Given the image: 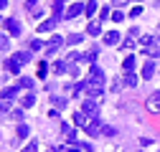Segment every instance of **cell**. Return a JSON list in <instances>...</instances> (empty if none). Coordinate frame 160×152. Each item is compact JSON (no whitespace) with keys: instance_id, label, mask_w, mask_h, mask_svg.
Masks as SVG:
<instances>
[{"instance_id":"cell-27","label":"cell","mask_w":160,"mask_h":152,"mask_svg":"<svg viewBox=\"0 0 160 152\" xmlns=\"http://www.w3.org/2000/svg\"><path fill=\"white\" fill-rule=\"evenodd\" d=\"M145 53L150 56V59H158V56H160V46H150V48H148Z\"/></svg>"},{"instance_id":"cell-43","label":"cell","mask_w":160,"mask_h":152,"mask_svg":"<svg viewBox=\"0 0 160 152\" xmlns=\"http://www.w3.org/2000/svg\"><path fill=\"white\" fill-rule=\"evenodd\" d=\"M5 5H8V0H0V10H5Z\"/></svg>"},{"instance_id":"cell-6","label":"cell","mask_w":160,"mask_h":152,"mask_svg":"<svg viewBox=\"0 0 160 152\" xmlns=\"http://www.w3.org/2000/svg\"><path fill=\"white\" fill-rule=\"evenodd\" d=\"M21 66H23V64H21V61H18V59H15V56H10V59L5 61V69H8V74H15V76H18V74H21Z\"/></svg>"},{"instance_id":"cell-28","label":"cell","mask_w":160,"mask_h":152,"mask_svg":"<svg viewBox=\"0 0 160 152\" xmlns=\"http://www.w3.org/2000/svg\"><path fill=\"white\" fill-rule=\"evenodd\" d=\"M51 102H53V104H56L58 109H61V107L66 104V99H64V97H56V94H53V97H51Z\"/></svg>"},{"instance_id":"cell-20","label":"cell","mask_w":160,"mask_h":152,"mask_svg":"<svg viewBox=\"0 0 160 152\" xmlns=\"http://www.w3.org/2000/svg\"><path fill=\"white\" fill-rule=\"evenodd\" d=\"M66 69H69L66 61H56V64H53V71H56V74H66Z\"/></svg>"},{"instance_id":"cell-4","label":"cell","mask_w":160,"mask_h":152,"mask_svg":"<svg viewBox=\"0 0 160 152\" xmlns=\"http://www.w3.org/2000/svg\"><path fill=\"white\" fill-rule=\"evenodd\" d=\"M148 109L152 114H160V91H152L150 99H148Z\"/></svg>"},{"instance_id":"cell-31","label":"cell","mask_w":160,"mask_h":152,"mask_svg":"<svg viewBox=\"0 0 160 152\" xmlns=\"http://www.w3.org/2000/svg\"><path fill=\"white\" fill-rule=\"evenodd\" d=\"M41 48H43V43L38 41V38H33V41H31V51H41Z\"/></svg>"},{"instance_id":"cell-13","label":"cell","mask_w":160,"mask_h":152,"mask_svg":"<svg viewBox=\"0 0 160 152\" xmlns=\"http://www.w3.org/2000/svg\"><path fill=\"white\" fill-rule=\"evenodd\" d=\"M152 74H155V64H152V59H150V61L142 66V79H150Z\"/></svg>"},{"instance_id":"cell-45","label":"cell","mask_w":160,"mask_h":152,"mask_svg":"<svg viewBox=\"0 0 160 152\" xmlns=\"http://www.w3.org/2000/svg\"><path fill=\"white\" fill-rule=\"evenodd\" d=\"M158 31H160V26H158Z\"/></svg>"},{"instance_id":"cell-14","label":"cell","mask_w":160,"mask_h":152,"mask_svg":"<svg viewBox=\"0 0 160 152\" xmlns=\"http://www.w3.org/2000/svg\"><path fill=\"white\" fill-rule=\"evenodd\" d=\"M61 132L66 135V140H69V142H76V132H74L69 124H61Z\"/></svg>"},{"instance_id":"cell-12","label":"cell","mask_w":160,"mask_h":152,"mask_svg":"<svg viewBox=\"0 0 160 152\" xmlns=\"http://www.w3.org/2000/svg\"><path fill=\"white\" fill-rule=\"evenodd\" d=\"M104 43H107V46H117V43H119V33H117V31H109V33L104 36Z\"/></svg>"},{"instance_id":"cell-3","label":"cell","mask_w":160,"mask_h":152,"mask_svg":"<svg viewBox=\"0 0 160 152\" xmlns=\"http://www.w3.org/2000/svg\"><path fill=\"white\" fill-rule=\"evenodd\" d=\"M61 46H64V38H61V36H51V38H48V43H46V53L51 56V53H56Z\"/></svg>"},{"instance_id":"cell-24","label":"cell","mask_w":160,"mask_h":152,"mask_svg":"<svg viewBox=\"0 0 160 152\" xmlns=\"http://www.w3.org/2000/svg\"><path fill=\"white\" fill-rule=\"evenodd\" d=\"M28 132H31L28 124H18V140H26V137H28Z\"/></svg>"},{"instance_id":"cell-41","label":"cell","mask_w":160,"mask_h":152,"mask_svg":"<svg viewBox=\"0 0 160 152\" xmlns=\"http://www.w3.org/2000/svg\"><path fill=\"white\" fill-rule=\"evenodd\" d=\"M64 152H84V150H82V147H66Z\"/></svg>"},{"instance_id":"cell-42","label":"cell","mask_w":160,"mask_h":152,"mask_svg":"<svg viewBox=\"0 0 160 152\" xmlns=\"http://www.w3.org/2000/svg\"><path fill=\"white\" fill-rule=\"evenodd\" d=\"M112 3H114V5H125L127 0H112Z\"/></svg>"},{"instance_id":"cell-18","label":"cell","mask_w":160,"mask_h":152,"mask_svg":"<svg viewBox=\"0 0 160 152\" xmlns=\"http://www.w3.org/2000/svg\"><path fill=\"white\" fill-rule=\"evenodd\" d=\"M82 38H84L82 33H71V36L66 38V43H69V46H76V43H82Z\"/></svg>"},{"instance_id":"cell-11","label":"cell","mask_w":160,"mask_h":152,"mask_svg":"<svg viewBox=\"0 0 160 152\" xmlns=\"http://www.w3.org/2000/svg\"><path fill=\"white\" fill-rule=\"evenodd\" d=\"M51 8H53V18H56V21H58V18H64V3H61V0H53V3H51Z\"/></svg>"},{"instance_id":"cell-16","label":"cell","mask_w":160,"mask_h":152,"mask_svg":"<svg viewBox=\"0 0 160 152\" xmlns=\"http://www.w3.org/2000/svg\"><path fill=\"white\" fill-rule=\"evenodd\" d=\"M18 89H33V79H28V76H23V79H18V84H15Z\"/></svg>"},{"instance_id":"cell-26","label":"cell","mask_w":160,"mask_h":152,"mask_svg":"<svg viewBox=\"0 0 160 152\" xmlns=\"http://www.w3.org/2000/svg\"><path fill=\"white\" fill-rule=\"evenodd\" d=\"M46 74H48V66H46V61H41L38 64V79H46Z\"/></svg>"},{"instance_id":"cell-32","label":"cell","mask_w":160,"mask_h":152,"mask_svg":"<svg viewBox=\"0 0 160 152\" xmlns=\"http://www.w3.org/2000/svg\"><path fill=\"white\" fill-rule=\"evenodd\" d=\"M36 150H38V142H36V140H31V142H28V147H26L23 152H36Z\"/></svg>"},{"instance_id":"cell-33","label":"cell","mask_w":160,"mask_h":152,"mask_svg":"<svg viewBox=\"0 0 160 152\" xmlns=\"http://www.w3.org/2000/svg\"><path fill=\"white\" fill-rule=\"evenodd\" d=\"M114 132H117V129H114V127H109V124H107V127H102V135H107V137H112Z\"/></svg>"},{"instance_id":"cell-44","label":"cell","mask_w":160,"mask_h":152,"mask_svg":"<svg viewBox=\"0 0 160 152\" xmlns=\"http://www.w3.org/2000/svg\"><path fill=\"white\" fill-rule=\"evenodd\" d=\"M137 3H142V0H137Z\"/></svg>"},{"instance_id":"cell-8","label":"cell","mask_w":160,"mask_h":152,"mask_svg":"<svg viewBox=\"0 0 160 152\" xmlns=\"http://www.w3.org/2000/svg\"><path fill=\"white\" fill-rule=\"evenodd\" d=\"M15 94H18V86H8V89H3V91H0V102H13L15 99Z\"/></svg>"},{"instance_id":"cell-2","label":"cell","mask_w":160,"mask_h":152,"mask_svg":"<svg viewBox=\"0 0 160 152\" xmlns=\"http://www.w3.org/2000/svg\"><path fill=\"white\" fill-rule=\"evenodd\" d=\"M82 112H84V114H89L92 119H97V117H99V104H97L94 99H87V102L82 104Z\"/></svg>"},{"instance_id":"cell-5","label":"cell","mask_w":160,"mask_h":152,"mask_svg":"<svg viewBox=\"0 0 160 152\" xmlns=\"http://www.w3.org/2000/svg\"><path fill=\"white\" fill-rule=\"evenodd\" d=\"M5 31H8L10 36L18 38V36H21V23H18L15 18H8V21H5Z\"/></svg>"},{"instance_id":"cell-35","label":"cell","mask_w":160,"mask_h":152,"mask_svg":"<svg viewBox=\"0 0 160 152\" xmlns=\"http://www.w3.org/2000/svg\"><path fill=\"white\" fill-rule=\"evenodd\" d=\"M38 5V0H26V10H31L33 13V8Z\"/></svg>"},{"instance_id":"cell-22","label":"cell","mask_w":160,"mask_h":152,"mask_svg":"<svg viewBox=\"0 0 160 152\" xmlns=\"http://www.w3.org/2000/svg\"><path fill=\"white\" fill-rule=\"evenodd\" d=\"M122 69H125V71H132V69H135V56H127V59L122 61Z\"/></svg>"},{"instance_id":"cell-38","label":"cell","mask_w":160,"mask_h":152,"mask_svg":"<svg viewBox=\"0 0 160 152\" xmlns=\"http://www.w3.org/2000/svg\"><path fill=\"white\" fill-rule=\"evenodd\" d=\"M82 59H84V56H82V53H76V51L69 53V61H82Z\"/></svg>"},{"instance_id":"cell-39","label":"cell","mask_w":160,"mask_h":152,"mask_svg":"<svg viewBox=\"0 0 160 152\" xmlns=\"http://www.w3.org/2000/svg\"><path fill=\"white\" fill-rule=\"evenodd\" d=\"M132 46H135V41H132V38H127V41H125V43H122V48H125V51H130V48H132Z\"/></svg>"},{"instance_id":"cell-17","label":"cell","mask_w":160,"mask_h":152,"mask_svg":"<svg viewBox=\"0 0 160 152\" xmlns=\"http://www.w3.org/2000/svg\"><path fill=\"white\" fill-rule=\"evenodd\" d=\"M84 13H87V15H89V18H92V15H94V13H97V0H89V3H87V5H84Z\"/></svg>"},{"instance_id":"cell-34","label":"cell","mask_w":160,"mask_h":152,"mask_svg":"<svg viewBox=\"0 0 160 152\" xmlns=\"http://www.w3.org/2000/svg\"><path fill=\"white\" fill-rule=\"evenodd\" d=\"M76 147H82L84 152H92V142H76Z\"/></svg>"},{"instance_id":"cell-10","label":"cell","mask_w":160,"mask_h":152,"mask_svg":"<svg viewBox=\"0 0 160 152\" xmlns=\"http://www.w3.org/2000/svg\"><path fill=\"white\" fill-rule=\"evenodd\" d=\"M87 135H89V137H97V135H102V124H99L97 119H92V122L87 124Z\"/></svg>"},{"instance_id":"cell-21","label":"cell","mask_w":160,"mask_h":152,"mask_svg":"<svg viewBox=\"0 0 160 152\" xmlns=\"http://www.w3.org/2000/svg\"><path fill=\"white\" fill-rule=\"evenodd\" d=\"M87 31H89V36H99V33H102V26L94 21V23H89V28H87Z\"/></svg>"},{"instance_id":"cell-19","label":"cell","mask_w":160,"mask_h":152,"mask_svg":"<svg viewBox=\"0 0 160 152\" xmlns=\"http://www.w3.org/2000/svg\"><path fill=\"white\" fill-rule=\"evenodd\" d=\"M15 59L21 61V64H28V61H31V51H18V53H15Z\"/></svg>"},{"instance_id":"cell-29","label":"cell","mask_w":160,"mask_h":152,"mask_svg":"<svg viewBox=\"0 0 160 152\" xmlns=\"http://www.w3.org/2000/svg\"><path fill=\"white\" fill-rule=\"evenodd\" d=\"M97 53H99V48H92V51L84 56V61H97Z\"/></svg>"},{"instance_id":"cell-15","label":"cell","mask_w":160,"mask_h":152,"mask_svg":"<svg viewBox=\"0 0 160 152\" xmlns=\"http://www.w3.org/2000/svg\"><path fill=\"white\" fill-rule=\"evenodd\" d=\"M56 28V18H51V21H43L41 26H38V31H43V33H48V31H53Z\"/></svg>"},{"instance_id":"cell-1","label":"cell","mask_w":160,"mask_h":152,"mask_svg":"<svg viewBox=\"0 0 160 152\" xmlns=\"http://www.w3.org/2000/svg\"><path fill=\"white\" fill-rule=\"evenodd\" d=\"M84 91L89 94V97H99V94L104 91V71L99 66L89 69V79L84 81Z\"/></svg>"},{"instance_id":"cell-37","label":"cell","mask_w":160,"mask_h":152,"mask_svg":"<svg viewBox=\"0 0 160 152\" xmlns=\"http://www.w3.org/2000/svg\"><path fill=\"white\" fill-rule=\"evenodd\" d=\"M10 117H13V119H15V122H21V119H23V112H21V109H15V112H13V114H10Z\"/></svg>"},{"instance_id":"cell-7","label":"cell","mask_w":160,"mask_h":152,"mask_svg":"<svg viewBox=\"0 0 160 152\" xmlns=\"http://www.w3.org/2000/svg\"><path fill=\"white\" fill-rule=\"evenodd\" d=\"M89 122H92L89 114H84V112H74V124H76V127H84V129H87Z\"/></svg>"},{"instance_id":"cell-25","label":"cell","mask_w":160,"mask_h":152,"mask_svg":"<svg viewBox=\"0 0 160 152\" xmlns=\"http://www.w3.org/2000/svg\"><path fill=\"white\" fill-rule=\"evenodd\" d=\"M125 84H127V86H137V76H135L132 71H127V76H125Z\"/></svg>"},{"instance_id":"cell-23","label":"cell","mask_w":160,"mask_h":152,"mask_svg":"<svg viewBox=\"0 0 160 152\" xmlns=\"http://www.w3.org/2000/svg\"><path fill=\"white\" fill-rule=\"evenodd\" d=\"M21 104H23V107L28 109V107H33V104H36V97H33V94H26V97L21 99Z\"/></svg>"},{"instance_id":"cell-40","label":"cell","mask_w":160,"mask_h":152,"mask_svg":"<svg viewBox=\"0 0 160 152\" xmlns=\"http://www.w3.org/2000/svg\"><path fill=\"white\" fill-rule=\"evenodd\" d=\"M5 48H8V38L0 36V51H5Z\"/></svg>"},{"instance_id":"cell-30","label":"cell","mask_w":160,"mask_h":152,"mask_svg":"<svg viewBox=\"0 0 160 152\" xmlns=\"http://www.w3.org/2000/svg\"><path fill=\"white\" fill-rule=\"evenodd\" d=\"M112 21H114V23H122V21H125V13L114 10V13H112Z\"/></svg>"},{"instance_id":"cell-9","label":"cell","mask_w":160,"mask_h":152,"mask_svg":"<svg viewBox=\"0 0 160 152\" xmlns=\"http://www.w3.org/2000/svg\"><path fill=\"white\" fill-rule=\"evenodd\" d=\"M82 13H84V5L82 3H71L69 10L64 13V18H76V15H82Z\"/></svg>"},{"instance_id":"cell-36","label":"cell","mask_w":160,"mask_h":152,"mask_svg":"<svg viewBox=\"0 0 160 152\" xmlns=\"http://www.w3.org/2000/svg\"><path fill=\"white\" fill-rule=\"evenodd\" d=\"M140 13H142V5H135V8H132V10H130V15H132V18H137V15H140Z\"/></svg>"}]
</instances>
